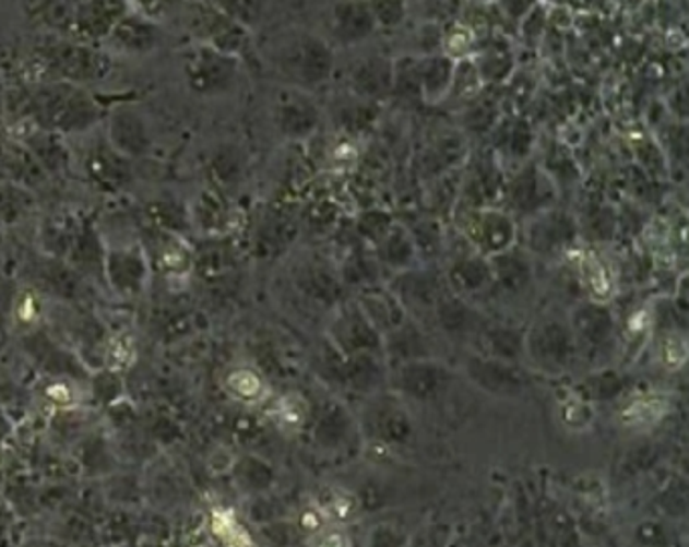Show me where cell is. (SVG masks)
<instances>
[{"label": "cell", "instance_id": "cell-30", "mask_svg": "<svg viewBox=\"0 0 689 547\" xmlns=\"http://www.w3.org/2000/svg\"><path fill=\"white\" fill-rule=\"evenodd\" d=\"M216 11L227 14L235 23L245 28L256 27L265 9V0H209Z\"/></svg>", "mask_w": 689, "mask_h": 547}, {"label": "cell", "instance_id": "cell-31", "mask_svg": "<svg viewBox=\"0 0 689 547\" xmlns=\"http://www.w3.org/2000/svg\"><path fill=\"white\" fill-rule=\"evenodd\" d=\"M273 418L277 425H282L284 428H301L304 423L308 420V404L296 394H289L284 396L282 401L275 404V411H273Z\"/></svg>", "mask_w": 689, "mask_h": 547}, {"label": "cell", "instance_id": "cell-14", "mask_svg": "<svg viewBox=\"0 0 689 547\" xmlns=\"http://www.w3.org/2000/svg\"><path fill=\"white\" fill-rule=\"evenodd\" d=\"M577 239V225L567 213L546 209L530 216L526 228L527 247L538 254L560 253Z\"/></svg>", "mask_w": 689, "mask_h": 547}, {"label": "cell", "instance_id": "cell-16", "mask_svg": "<svg viewBox=\"0 0 689 547\" xmlns=\"http://www.w3.org/2000/svg\"><path fill=\"white\" fill-rule=\"evenodd\" d=\"M550 202H553V187L548 185L546 176L534 166L524 168L510 185V204L518 213L534 216L550 209Z\"/></svg>", "mask_w": 689, "mask_h": 547}, {"label": "cell", "instance_id": "cell-28", "mask_svg": "<svg viewBox=\"0 0 689 547\" xmlns=\"http://www.w3.org/2000/svg\"><path fill=\"white\" fill-rule=\"evenodd\" d=\"M161 230V242H158V263L161 267L170 273V275H180V273H187L194 259L190 253L189 247L185 245V240L180 239L178 235L173 233H166L163 228Z\"/></svg>", "mask_w": 689, "mask_h": 547}, {"label": "cell", "instance_id": "cell-4", "mask_svg": "<svg viewBox=\"0 0 689 547\" xmlns=\"http://www.w3.org/2000/svg\"><path fill=\"white\" fill-rule=\"evenodd\" d=\"M182 73L192 94L218 97L235 90L241 73V59L203 43H194L182 57Z\"/></svg>", "mask_w": 689, "mask_h": 547}, {"label": "cell", "instance_id": "cell-29", "mask_svg": "<svg viewBox=\"0 0 689 547\" xmlns=\"http://www.w3.org/2000/svg\"><path fill=\"white\" fill-rule=\"evenodd\" d=\"M225 387L233 399L245 402V404H256L265 399L268 394V387L263 382V378L251 370V368H239V370H233L227 380H225Z\"/></svg>", "mask_w": 689, "mask_h": 547}, {"label": "cell", "instance_id": "cell-26", "mask_svg": "<svg viewBox=\"0 0 689 547\" xmlns=\"http://www.w3.org/2000/svg\"><path fill=\"white\" fill-rule=\"evenodd\" d=\"M669 413V401L663 396H643L631 401L622 408L621 420L625 427H653Z\"/></svg>", "mask_w": 689, "mask_h": 547}, {"label": "cell", "instance_id": "cell-3", "mask_svg": "<svg viewBox=\"0 0 689 547\" xmlns=\"http://www.w3.org/2000/svg\"><path fill=\"white\" fill-rule=\"evenodd\" d=\"M33 55L49 80L69 81L83 87L106 80L114 69V59L106 49L63 37L61 33L37 40Z\"/></svg>", "mask_w": 689, "mask_h": 547}, {"label": "cell", "instance_id": "cell-22", "mask_svg": "<svg viewBox=\"0 0 689 547\" xmlns=\"http://www.w3.org/2000/svg\"><path fill=\"white\" fill-rule=\"evenodd\" d=\"M613 332V318L608 313V309L601 304L584 306L579 309V313H574V337L581 340V344L598 347L605 340L610 337Z\"/></svg>", "mask_w": 689, "mask_h": 547}, {"label": "cell", "instance_id": "cell-8", "mask_svg": "<svg viewBox=\"0 0 689 547\" xmlns=\"http://www.w3.org/2000/svg\"><path fill=\"white\" fill-rule=\"evenodd\" d=\"M106 138L128 160L146 158L152 150L149 120L130 104H120L106 116Z\"/></svg>", "mask_w": 689, "mask_h": 547}, {"label": "cell", "instance_id": "cell-12", "mask_svg": "<svg viewBox=\"0 0 689 547\" xmlns=\"http://www.w3.org/2000/svg\"><path fill=\"white\" fill-rule=\"evenodd\" d=\"M164 40L161 23H154L132 9L123 14L118 25L111 28L108 39L102 45L109 55H149L154 53Z\"/></svg>", "mask_w": 689, "mask_h": 547}, {"label": "cell", "instance_id": "cell-40", "mask_svg": "<svg viewBox=\"0 0 689 547\" xmlns=\"http://www.w3.org/2000/svg\"><path fill=\"white\" fill-rule=\"evenodd\" d=\"M565 423L581 428L591 423V408L584 402H568L565 408Z\"/></svg>", "mask_w": 689, "mask_h": 547}, {"label": "cell", "instance_id": "cell-13", "mask_svg": "<svg viewBox=\"0 0 689 547\" xmlns=\"http://www.w3.org/2000/svg\"><path fill=\"white\" fill-rule=\"evenodd\" d=\"M467 239L474 245L475 251L482 257H496L514 247L515 223L512 214L486 209L477 211L470 221Z\"/></svg>", "mask_w": 689, "mask_h": 547}, {"label": "cell", "instance_id": "cell-38", "mask_svg": "<svg viewBox=\"0 0 689 547\" xmlns=\"http://www.w3.org/2000/svg\"><path fill=\"white\" fill-rule=\"evenodd\" d=\"M310 547H352V542L338 525H324L311 535Z\"/></svg>", "mask_w": 689, "mask_h": 547}, {"label": "cell", "instance_id": "cell-5", "mask_svg": "<svg viewBox=\"0 0 689 547\" xmlns=\"http://www.w3.org/2000/svg\"><path fill=\"white\" fill-rule=\"evenodd\" d=\"M82 173L90 185L106 194H120L134 180L132 160L108 142L106 134L94 135L83 150Z\"/></svg>", "mask_w": 689, "mask_h": 547}, {"label": "cell", "instance_id": "cell-10", "mask_svg": "<svg viewBox=\"0 0 689 547\" xmlns=\"http://www.w3.org/2000/svg\"><path fill=\"white\" fill-rule=\"evenodd\" d=\"M322 120V111L308 92L287 87L277 95L273 106V121L277 132L287 140L310 138Z\"/></svg>", "mask_w": 689, "mask_h": 547}, {"label": "cell", "instance_id": "cell-32", "mask_svg": "<svg viewBox=\"0 0 689 547\" xmlns=\"http://www.w3.org/2000/svg\"><path fill=\"white\" fill-rule=\"evenodd\" d=\"M360 503L354 495L348 491H342V489H334L330 494L325 495L324 501H322V513H324L328 520L334 521H348L358 513Z\"/></svg>", "mask_w": 689, "mask_h": 547}, {"label": "cell", "instance_id": "cell-41", "mask_svg": "<svg viewBox=\"0 0 689 547\" xmlns=\"http://www.w3.org/2000/svg\"><path fill=\"white\" fill-rule=\"evenodd\" d=\"M35 306V301L28 297L25 299V304H21V308H19V318L21 321H25V323H33V320L37 318V309H33Z\"/></svg>", "mask_w": 689, "mask_h": 547}, {"label": "cell", "instance_id": "cell-21", "mask_svg": "<svg viewBox=\"0 0 689 547\" xmlns=\"http://www.w3.org/2000/svg\"><path fill=\"white\" fill-rule=\"evenodd\" d=\"M487 261L491 269V281L508 292L522 289L530 281V261L526 254L515 251L514 247L496 257H489Z\"/></svg>", "mask_w": 689, "mask_h": 547}, {"label": "cell", "instance_id": "cell-33", "mask_svg": "<svg viewBox=\"0 0 689 547\" xmlns=\"http://www.w3.org/2000/svg\"><path fill=\"white\" fill-rule=\"evenodd\" d=\"M368 4L379 28H396L403 25L408 13L406 0H368Z\"/></svg>", "mask_w": 689, "mask_h": 547}, {"label": "cell", "instance_id": "cell-19", "mask_svg": "<svg viewBox=\"0 0 689 547\" xmlns=\"http://www.w3.org/2000/svg\"><path fill=\"white\" fill-rule=\"evenodd\" d=\"M449 283L458 294H475L479 289H486L491 281L489 261L482 254L461 257L449 269Z\"/></svg>", "mask_w": 689, "mask_h": 547}, {"label": "cell", "instance_id": "cell-25", "mask_svg": "<svg viewBox=\"0 0 689 547\" xmlns=\"http://www.w3.org/2000/svg\"><path fill=\"white\" fill-rule=\"evenodd\" d=\"M35 209V197L31 188L0 176V218L7 223L21 221Z\"/></svg>", "mask_w": 689, "mask_h": 547}, {"label": "cell", "instance_id": "cell-34", "mask_svg": "<svg viewBox=\"0 0 689 547\" xmlns=\"http://www.w3.org/2000/svg\"><path fill=\"white\" fill-rule=\"evenodd\" d=\"M135 360L134 337L118 335L109 342L106 349V361L111 372H126Z\"/></svg>", "mask_w": 689, "mask_h": 547}, {"label": "cell", "instance_id": "cell-1", "mask_svg": "<svg viewBox=\"0 0 689 547\" xmlns=\"http://www.w3.org/2000/svg\"><path fill=\"white\" fill-rule=\"evenodd\" d=\"M21 111L31 126L55 134H87L106 120L104 107L87 87L69 81L45 80L21 94Z\"/></svg>", "mask_w": 689, "mask_h": 547}, {"label": "cell", "instance_id": "cell-27", "mask_svg": "<svg viewBox=\"0 0 689 547\" xmlns=\"http://www.w3.org/2000/svg\"><path fill=\"white\" fill-rule=\"evenodd\" d=\"M579 269H581L582 283L591 295L593 304L607 306L610 297H613V281H610L607 267L596 259L595 254L589 253L582 254Z\"/></svg>", "mask_w": 689, "mask_h": 547}, {"label": "cell", "instance_id": "cell-23", "mask_svg": "<svg viewBox=\"0 0 689 547\" xmlns=\"http://www.w3.org/2000/svg\"><path fill=\"white\" fill-rule=\"evenodd\" d=\"M146 213L156 228H163L166 233H173L178 237L192 227L189 206L175 199L173 194H163V197L150 201L146 204Z\"/></svg>", "mask_w": 689, "mask_h": 547}, {"label": "cell", "instance_id": "cell-37", "mask_svg": "<svg viewBox=\"0 0 689 547\" xmlns=\"http://www.w3.org/2000/svg\"><path fill=\"white\" fill-rule=\"evenodd\" d=\"M213 173L216 176V182L227 187L239 180V174H241V162L237 158L235 152H218L215 158H213Z\"/></svg>", "mask_w": 689, "mask_h": 547}, {"label": "cell", "instance_id": "cell-18", "mask_svg": "<svg viewBox=\"0 0 689 547\" xmlns=\"http://www.w3.org/2000/svg\"><path fill=\"white\" fill-rule=\"evenodd\" d=\"M358 308L363 309L366 320L372 323V328L379 334L396 330L403 320V306L399 304V299L392 292H384V289H372V287L365 289Z\"/></svg>", "mask_w": 689, "mask_h": 547}, {"label": "cell", "instance_id": "cell-39", "mask_svg": "<svg viewBox=\"0 0 689 547\" xmlns=\"http://www.w3.org/2000/svg\"><path fill=\"white\" fill-rule=\"evenodd\" d=\"M47 399L54 402L55 406H61V408H68L75 404V390L69 387L68 382H55L51 387L47 388Z\"/></svg>", "mask_w": 689, "mask_h": 547}, {"label": "cell", "instance_id": "cell-11", "mask_svg": "<svg viewBox=\"0 0 689 547\" xmlns=\"http://www.w3.org/2000/svg\"><path fill=\"white\" fill-rule=\"evenodd\" d=\"M328 31L336 45L352 49L372 39L379 27L368 0H334L328 16Z\"/></svg>", "mask_w": 689, "mask_h": 547}, {"label": "cell", "instance_id": "cell-17", "mask_svg": "<svg viewBox=\"0 0 689 547\" xmlns=\"http://www.w3.org/2000/svg\"><path fill=\"white\" fill-rule=\"evenodd\" d=\"M455 61L447 55H425L417 59V85L419 95L429 104H439L449 97Z\"/></svg>", "mask_w": 689, "mask_h": 547}, {"label": "cell", "instance_id": "cell-36", "mask_svg": "<svg viewBox=\"0 0 689 547\" xmlns=\"http://www.w3.org/2000/svg\"><path fill=\"white\" fill-rule=\"evenodd\" d=\"M128 2L134 13L142 14L154 23H161L185 4V0H128Z\"/></svg>", "mask_w": 689, "mask_h": 547}, {"label": "cell", "instance_id": "cell-15", "mask_svg": "<svg viewBox=\"0 0 689 547\" xmlns=\"http://www.w3.org/2000/svg\"><path fill=\"white\" fill-rule=\"evenodd\" d=\"M23 146L31 154V158L37 162V166L41 168L45 176L66 173L71 164L66 135L31 126L28 134L23 138Z\"/></svg>", "mask_w": 689, "mask_h": 547}, {"label": "cell", "instance_id": "cell-6", "mask_svg": "<svg viewBox=\"0 0 689 547\" xmlns=\"http://www.w3.org/2000/svg\"><path fill=\"white\" fill-rule=\"evenodd\" d=\"M189 27L197 43L215 47L218 51L235 55L239 59L249 47L251 31L235 23L227 14L216 11L209 0L194 2L190 7Z\"/></svg>", "mask_w": 689, "mask_h": 547}, {"label": "cell", "instance_id": "cell-2", "mask_svg": "<svg viewBox=\"0 0 689 547\" xmlns=\"http://www.w3.org/2000/svg\"><path fill=\"white\" fill-rule=\"evenodd\" d=\"M271 63L287 87L316 92L332 80L336 53L332 43L318 33H289L271 49Z\"/></svg>", "mask_w": 689, "mask_h": 547}, {"label": "cell", "instance_id": "cell-42", "mask_svg": "<svg viewBox=\"0 0 689 547\" xmlns=\"http://www.w3.org/2000/svg\"><path fill=\"white\" fill-rule=\"evenodd\" d=\"M475 2H489V0H475Z\"/></svg>", "mask_w": 689, "mask_h": 547}, {"label": "cell", "instance_id": "cell-20", "mask_svg": "<svg viewBox=\"0 0 689 547\" xmlns=\"http://www.w3.org/2000/svg\"><path fill=\"white\" fill-rule=\"evenodd\" d=\"M189 211L192 225L203 228L206 233H216L229 221V204L225 201L223 192H218L216 188H204L192 202V206H189Z\"/></svg>", "mask_w": 689, "mask_h": 547}, {"label": "cell", "instance_id": "cell-35", "mask_svg": "<svg viewBox=\"0 0 689 547\" xmlns=\"http://www.w3.org/2000/svg\"><path fill=\"white\" fill-rule=\"evenodd\" d=\"M660 358L667 370H679L688 360V342L684 335L669 332L660 344Z\"/></svg>", "mask_w": 689, "mask_h": 547}, {"label": "cell", "instance_id": "cell-24", "mask_svg": "<svg viewBox=\"0 0 689 547\" xmlns=\"http://www.w3.org/2000/svg\"><path fill=\"white\" fill-rule=\"evenodd\" d=\"M417 245L406 228L391 227L380 239V261L399 269L401 273L415 265Z\"/></svg>", "mask_w": 689, "mask_h": 547}, {"label": "cell", "instance_id": "cell-7", "mask_svg": "<svg viewBox=\"0 0 689 547\" xmlns=\"http://www.w3.org/2000/svg\"><path fill=\"white\" fill-rule=\"evenodd\" d=\"M130 11L128 0H80L69 19L68 37L82 43H104L111 28Z\"/></svg>", "mask_w": 689, "mask_h": 547}, {"label": "cell", "instance_id": "cell-9", "mask_svg": "<svg viewBox=\"0 0 689 547\" xmlns=\"http://www.w3.org/2000/svg\"><path fill=\"white\" fill-rule=\"evenodd\" d=\"M348 95L366 104H379L394 94V63L384 55L356 59L346 73Z\"/></svg>", "mask_w": 689, "mask_h": 547}]
</instances>
